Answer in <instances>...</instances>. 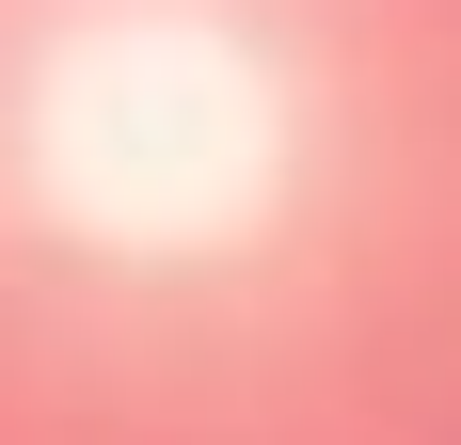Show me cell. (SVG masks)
<instances>
[{"label": "cell", "mask_w": 461, "mask_h": 445, "mask_svg": "<svg viewBox=\"0 0 461 445\" xmlns=\"http://www.w3.org/2000/svg\"><path fill=\"white\" fill-rule=\"evenodd\" d=\"M0 445H461V0H0Z\"/></svg>", "instance_id": "obj_1"}]
</instances>
